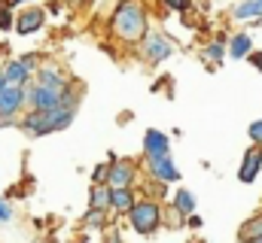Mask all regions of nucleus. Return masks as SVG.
Listing matches in <instances>:
<instances>
[{"label":"nucleus","mask_w":262,"mask_h":243,"mask_svg":"<svg viewBox=\"0 0 262 243\" xmlns=\"http://www.w3.org/2000/svg\"><path fill=\"white\" fill-rule=\"evenodd\" d=\"M174 207H177L180 216H192V210H195V195L186 191V188H180V191L174 195Z\"/></svg>","instance_id":"f3484780"},{"label":"nucleus","mask_w":262,"mask_h":243,"mask_svg":"<svg viewBox=\"0 0 262 243\" xmlns=\"http://www.w3.org/2000/svg\"><path fill=\"white\" fill-rule=\"evenodd\" d=\"M25 107V88L21 85H6L0 88V125H12L15 116Z\"/></svg>","instance_id":"39448f33"},{"label":"nucleus","mask_w":262,"mask_h":243,"mask_svg":"<svg viewBox=\"0 0 262 243\" xmlns=\"http://www.w3.org/2000/svg\"><path fill=\"white\" fill-rule=\"evenodd\" d=\"M262 171V146H250L241 158V171H238V180L241 182H253Z\"/></svg>","instance_id":"9b49d317"},{"label":"nucleus","mask_w":262,"mask_h":243,"mask_svg":"<svg viewBox=\"0 0 262 243\" xmlns=\"http://www.w3.org/2000/svg\"><path fill=\"white\" fill-rule=\"evenodd\" d=\"M229 55H232V58H247V55H250V37H247V34L232 37V43H229Z\"/></svg>","instance_id":"a211bd4d"},{"label":"nucleus","mask_w":262,"mask_h":243,"mask_svg":"<svg viewBox=\"0 0 262 243\" xmlns=\"http://www.w3.org/2000/svg\"><path fill=\"white\" fill-rule=\"evenodd\" d=\"M107 174H110V164H98V167H95V174H92L95 185H107Z\"/></svg>","instance_id":"aec40b11"},{"label":"nucleus","mask_w":262,"mask_h":243,"mask_svg":"<svg viewBox=\"0 0 262 243\" xmlns=\"http://www.w3.org/2000/svg\"><path fill=\"white\" fill-rule=\"evenodd\" d=\"M3 70V76H6V85H28L31 82V76H34V70L31 67H25V61L21 58H12L6 61V67H0Z\"/></svg>","instance_id":"ddd939ff"},{"label":"nucleus","mask_w":262,"mask_h":243,"mask_svg":"<svg viewBox=\"0 0 262 243\" xmlns=\"http://www.w3.org/2000/svg\"><path fill=\"white\" fill-rule=\"evenodd\" d=\"M92 210H110V185H92V198H89Z\"/></svg>","instance_id":"dca6fc26"},{"label":"nucleus","mask_w":262,"mask_h":243,"mask_svg":"<svg viewBox=\"0 0 262 243\" xmlns=\"http://www.w3.org/2000/svg\"><path fill=\"white\" fill-rule=\"evenodd\" d=\"M134 188H110V210L128 216V210L134 207Z\"/></svg>","instance_id":"4468645a"},{"label":"nucleus","mask_w":262,"mask_h":243,"mask_svg":"<svg viewBox=\"0 0 262 243\" xmlns=\"http://www.w3.org/2000/svg\"><path fill=\"white\" fill-rule=\"evenodd\" d=\"M256 243H262V237H259V240H256Z\"/></svg>","instance_id":"cd10ccee"},{"label":"nucleus","mask_w":262,"mask_h":243,"mask_svg":"<svg viewBox=\"0 0 262 243\" xmlns=\"http://www.w3.org/2000/svg\"><path fill=\"white\" fill-rule=\"evenodd\" d=\"M12 219V207L6 204V198H0V222H9Z\"/></svg>","instance_id":"393cba45"},{"label":"nucleus","mask_w":262,"mask_h":243,"mask_svg":"<svg viewBox=\"0 0 262 243\" xmlns=\"http://www.w3.org/2000/svg\"><path fill=\"white\" fill-rule=\"evenodd\" d=\"M46 25V9H40V6H28V9H21L18 15H15V31L18 34H37L40 28Z\"/></svg>","instance_id":"423d86ee"},{"label":"nucleus","mask_w":262,"mask_h":243,"mask_svg":"<svg viewBox=\"0 0 262 243\" xmlns=\"http://www.w3.org/2000/svg\"><path fill=\"white\" fill-rule=\"evenodd\" d=\"M110 28H113V34H116L122 43H140V40L146 37V28H149L146 9H143L137 0H122V3L116 6L113 18H110Z\"/></svg>","instance_id":"f257e3e1"},{"label":"nucleus","mask_w":262,"mask_h":243,"mask_svg":"<svg viewBox=\"0 0 262 243\" xmlns=\"http://www.w3.org/2000/svg\"><path fill=\"white\" fill-rule=\"evenodd\" d=\"M104 216H107L104 210H89L85 213V225H104Z\"/></svg>","instance_id":"412c9836"},{"label":"nucleus","mask_w":262,"mask_h":243,"mask_svg":"<svg viewBox=\"0 0 262 243\" xmlns=\"http://www.w3.org/2000/svg\"><path fill=\"white\" fill-rule=\"evenodd\" d=\"M171 43L162 37V34H149V37H143V55H146V61L149 64H159V61L171 58Z\"/></svg>","instance_id":"9d476101"},{"label":"nucleus","mask_w":262,"mask_h":243,"mask_svg":"<svg viewBox=\"0 0 262 243\" xmlns=\"http://www.w3.org/2000/svg\"><path fill=\"white\" fill-rule=\"evenodd\" d=\"M128 219H131V228H134L137 234H152V231L162 225V207H159V201H152V198L134 201V207L128 210Z\"/></svg>","instance_id":"7ed1b4c3"},{"label":"nucleus","mask_w":262,"mask_h":243,"mask_svg":"<svg viewBox=\"0 0 262 243\" xmlns=\"http://www.w3.org/2000/svg\"><path fill=\"white\" fill-rule=\"evenodd\" d=\"M37 85H46V88L64 91L67 85H70V79H67V73L61 70V67H55V64H43V67H37Z\"/></svg>","instance_id":"1a4fd4ad"},{"label":"nucleus","mask_w":262,"mask_h":243,"mask_svg":"<svg viewBox=\"0 0 262 243\" xmlns=\"http://www.w3.org/2000/svg\"><path fill=\"white\" fill-rule=\"evenodd\" d=\"M0 3H6V0H0Z\"/></svg>","instance_id":"c85d7f7f"},{"label":"nucleus","mask_w":262,"mask_h":243,"mask_svg":"<svg viewBox=\"0 0 262 243\" xmlns=\"http://www.w3.org/2000/svg\"><path fill=\"white\" fill-rule=\"evenodd\" d=\"M143 155L146 158H165V155H171V137L162 134V131H156V128H149L143 134Z\"/></svg>","instance_id":"0eeeda50"},{"label":"nucleus","mask_w":262,"mask_h":243,"mask_svg":"<svg viewBox=\"0 0 262 243\" xmlns=\"http://www.w3.org/2000/svg\"><path fill=\"white\" fill-rule=\"evenodd\" d=\"M9 28H15V15H12V6L0 3V31H9Z\"/></svg>","instance_id":"6ab92c4d"},{"label":"nucleus","mask_w":262,"mask_h":243,"mask_svg":"<svg viewBox=\"0 0 262 243\" xmlns=\"http://www.w3.org/2000/svg\"><path fill=\"white\" fill-rule=\"evenodd\" d=\"M21 3H31V0H6V6H21Z\"/></svg>","instance_id":"a878e982"},{"label":"nucleus","mask_w":262,"mask_h":243,"mask_svg":"<svg viewBox=\"0 0 262 243\" xmlns=\"http://www.w3.org/2000/svg\"><path fill=\"white\" fill-rule=\"evenodd\" d=\"M0 88H6V76H3V70H0Z\"/></svg>","instance_id":"bb28decb"},{"label":"nucleus","mask_w":262,"mask_h":243,"mask_svg":"<svg viewBox=\"0 0 262 243\" xmlns=\"http://www.w3.org/2000/svg\"><path fill=\"white\" fill-rule=\"evenodd\" d=\"M146 164H149L152 180H159V182H177L180 180V171L174 167L171 155H165V158H146Z\"/></svg>","instance_id":"f8f14e48"},{"label":"nucleus","mask_w":262,"mask_h":243,"mask_svg":"<svg viewBox=\"0 0 262 243\" xmlns=\"http://www.w3.org/2000/svg\"><path fill=\"white\" fill-rule=\"evenodd\" d=\"M223 55H226V46H223V43H210V46H207V58L220 61Z\"/></svg>","instance_id":"b1692460"},{"label":"nucleus","mask_w":262,"mask_h":243,"mask_svg":"<svg viewBox=\"0 0 262 243\" xmlns=\"http://www.w3.org/2000/svg\"><path fill=\"white\" fill-rule=\"evenodd\" d=\"M73 116H76V110H64V107L46 110V113H40V110H28L18 125H21V131L31 134V137H46V134L64 131L67 125L73 121Z\"/></svg>","instance_id":"f03ea898"},{"label":"nucleus","mask_w":262,"mask_h":243,"mask_svg":"<svg viewBox=\"0 0 262 243\" xmlns=\"http://www.w3.org/2000/svg\"><path fill=\"white\" fill-rule=\"evenodd\" d=\"M168 9H174V12H186L189 6H192V0H162Z\"/></svg>","instance_id":"4be33fe9"},{"label":"nucleus","mask_w":262,"mask_h":243,"mask_svg":"<svg viewBox=\"0 0 262 243\" xmlns=\"http://www.w3.org/2000/svg\"><path fill=\"white\" fill-rule=\"evenodd\" d=\"M238 237L244 243H256L262 237V216H253V219H247L244 225H241V231H238Z\"/></svg>","instance_id":"2eb2a0df"},{"label":"nucleus","mask_w":262,"mask_h":243,"mask_svg":"<svg viewBox=\"0 0 262 243\" xmlns=\"http://www.w3.org/2000/svg\"><path fill=\"white\" fill-rule=\"evenodd\" d=\"M134 177H137V171H134V161H131V158H122V161L110 164L107 185H110V188H131Z\"/></svg>","instance_id":"6e6552de"},{"label":"nucleus","mask_w":262,"mask_h":243,"mask_svg":"<svg viewBox=\"0 0 262 243\" xmlns=\"http://www.w3.org/2000/svg\"><path fill=\"white\" fill-rule=\"evenodd\" d=\"M58 104H61V91L46 88V85H37V82H28L25 85V107L28 110L46 113V110H55Z\"/></svg>","instance_id":"20e7f679"},{"label":"nucleus","mask_w":262,"mask_h":243,"mask_svg":"<svg viewBox=\"0 0 262 243\" xmlns=\"http://www.w3.org/2000/svg\"><path fill=\"white\" fill-rule=\"evenodd\" d=\"M247 134H250V140H253L256 146H262V119H259V121H253V125L247 128Z\"/></svg>","instance_id":"5701e85b"}]
</instances>
